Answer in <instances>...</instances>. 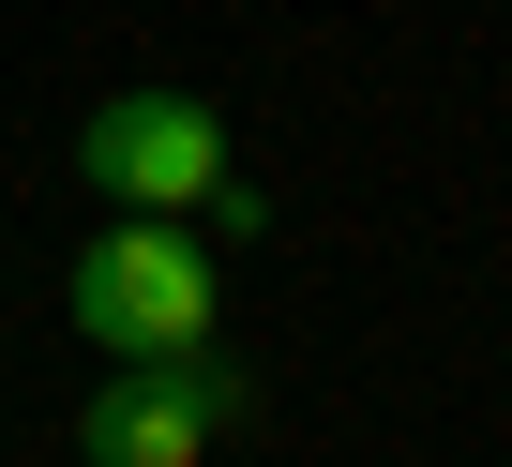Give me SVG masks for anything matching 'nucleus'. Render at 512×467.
Masks as SVG:
<instances>
[{
  "label": "nucleus",
  "instance_id": "f257e3e1",
  "mask_svg": "<svg viewBox=\"0 0 512 467\" xmlns=\"http://www.w3.org/2000/svg\"><path fill=\"white\" fill-rule=\"evenodd\" d=\"M76 332L106 362H181L211 347V242L166 211H121L106 242H76Z\"/></svg>",
  "mask_w": 512,
  "mask_h": 467
},
{
  "label": "nucleus",
  "instance_id": "f03ea898",
  "mask_svg": "<svg viewBox=\"0 0 512 467\" xmlns=\"http://www.w3.org/2000/svg\"><path fill=\"white\" fill-rule=\"evenodd\" d=\"M76 181H91L106 211H166V226H196V196L226 181V121H211L196 91H106V106L76 121Z\"/></svg>",
  "mask_w": 512,
  "mask_h": 467
},
{
  "label": "nucleus",
  "instance_id": "7ed1b4c3",
  "mask_svg": "<svg viewBox=\"0 0 512 467\" xmlns=\"http://www.w3.org/2000/svg\"><path fill=\"white\" fill-rule=\"evenodd\" d=\"M226 422H241V377H226L211 347H181V362H121V377L76 407V452H91V467H196Z\"/></svg>",
  "mask_w": 512,
  "mask_h": 467
}]
</instances>
